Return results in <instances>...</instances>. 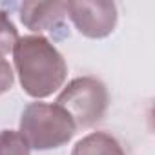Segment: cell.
Returning a JSON list of instances; mask_svg holds the SVG:
<instances>
[{
  "label": "cell",
  "instance_id": "1",
  "mask_svg": "<svg viewBox=\"0 0 155 155\" xmlns=\"http://www.w3.org/2000/svg\"><path fill=\"white\" fill-rule=\"evenodd\" d=\"M11 53L20 86L29 97L40 101L64 86L68 64L55 44L44 35L20 37Z\"/></svg>",
  "mask_w": 155,
  "mask_h": 155
},
{
  "label": "cell",
  "instance_id": "2",
  "mask_svg": "<svg viewBox=\"0 0 155 155\" xmlns=\"http://www.w3.org/2000/svg\"><path fill=\"white\" fill-rule=\"evenodd\" d=\"M18 131L29 148L46 151L68 144L77 133V126L60 106L31 102L22 111Z\"/></svg>",
  "mask_w": 155,
  "mask_h": 155
},
{
  "label": "cell",
  "instance_id": "3",
  "mask_svg": "<svg viewBox=\"0 0 155 155\" xmlns=\"http://www.w3.org/2000/svg\"><path fill=\"white\" fill-rule=\"evenodd\" d=\"M57 106H60L79 128H90L97 124L110 104L108 88L95 77H77L69 81L58 93Z\"/></svg>",
  "mask_w": 155,
  "mask_h": 155
},
{
  "label": "cell",
  "instance_id": "4",
  "mask_svg": "<svg viewBox=\"0 0 155 155\" xmlns=\"http://www.w3.org/2000/svg\"><path fill=\"white\" fill-rule=\"evenodd\" d=\"M66 11L79 33L88 38H104L117 24V6L108 0H71L66 2Z\"/></svg>",
  "mask_w": 155,
  "mask_h": 155
},
{
  "label": "cell",
  "instance_id": "5",
  "mask_svg": "<svg viewBox=\"0 0 155 155\" xmlns=\"http://www.w3.org/2000/svg\"><path fill=\"white\" fill-rule=\"evenodd\" d=\"M68 11H66V2H24L20 6V20L22 24L35 31V33H58L66 29V20Z\"/></svg>",
  "mask_w": 155,
  "mask_h": 155
},
{
  "label": "cell",
  "instance_id": "6",
  "mask_svg": "<svg viewBox=\"0 0 155 155\" xmlns=\"http://www.w3.org/2000/svg\"><path fill=\"white\" fill-rule=\"evenodd\" d=\"M71 155H126L120 142L106 133V131H93L82 137L71 150Z\"/></svg>",
  "mask_w": 155,
  "mask_h": 155
},
{
  "label": "cell",
  "instance_id": "7",
  "mask_svg": "<svg viewBox=\"0 0 155 155\" xmlns=\"http://www.w3.org/2000/svg\"><path fill=\"white\" fill-rule=\"evenodd\" d=\"M0 155H31V148L17 130L0 131Z\"/></svg>",
  "mask_w": 155,
  "mask_h": 155
},
{
  "label": "cell",
  "instance_id": "8",
  "mask_svg": "<svg viewBox=\"0 0 155 155\" xmlns=\"http://www.w3.org/2000/svg\"><path fill=\"white\" fill-rule=\"evenodd\" d=\"M18 38V29L9 18V15L6 11H0V55L4 57L6 53L13 51Z\"/></svg>",
  "mask_w": 155,
  "mask_h": 155
},
{
  "label": "cell",
  "instance_id": "9",
  "mask_svg": "<svg viewBox=\"0 0 155 155\" xmlns=\"http://www.w3.org/2000/svg\"><path fill=\"white\" fill-rule=\"evenodd\" d=\"M13 82H15L13 68L2 55H0V95L8 93L13 88Z\"/></svg>",
  "mask_w": 155,
  "mask_h": 155
}]
</instances>
